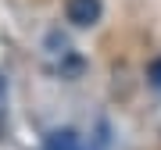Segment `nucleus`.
Instances as JSON below:
<instances>
[{
	"mask_svg": "<svg viewBox=\"0 0 161 150\" xmlns=\"http://www.w3.org/2000/svg\"><path fill=\"white\" fill-rule=\"evenodd\" d=\"M100 0H68L64 4V18H68L72 25H79V29H86V25H97L100 22Z\"/></svg>",
	"mask_w": 161,
	"mask_h": 150,
	"instance_id": "obj_1",
	"label": "nucleus"
},
{
	"mask_svg": "<svg viewBox=\"0 0 161 150\" xmlns=\"http://www.w3.org/2000/svg\"><path fill=\"white\" fill-rule=\"evenodd\" d=\"M47 150H79V143H75L72 132H50V139H47Z\"/></svg>",
	"mask_w": 161,
	"mask_h": 150,
	"instance_id": "obj_2",
	"label": "nucleus"
},
{
	"mask_svg": "<svg viewBox=\"0 0 161 150\" xmlns=\"http://www.w3.org/2000/svg\"><path fill=\"white\" fill-rule=\"evenodd\" d=\"M147 75H150V82H154V86H161V57H158V61H150Z\"/></svg>",
	"mask_w": 161,
	"mask_h": 150,
	"instance_id": "obj_3",
	"label": "nucleus"
}]
</instances>
